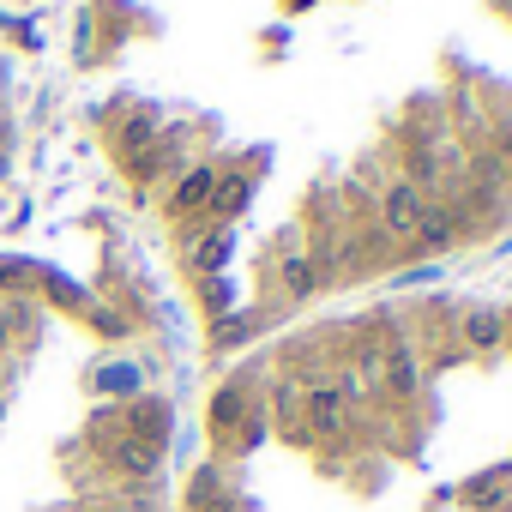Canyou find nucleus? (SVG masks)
<instances>
[{
	"label": "nucleus",
	"instance_id": "nucleus-1",
	"mask_svg": "<svg viewBox=\"0 0 512 512\" xmlns=\"http://www.w3.org/2000/svg\"><path fill=\"white\" fill-rule=\"evenodd\" d=\"M422 211H428V193L410 187L404 175H392V181L380 187V235H386V241H410L416 223H422Z\"/></svg>",
	"mask_w": 512,
	"mask_h": 512
},
{
	"label": "nucleus",
	"instance_id": "nucleus-2",
	"mask_svg": "<svg viewBox=\"0 0 512 512\" xmlns=\"http://www.w3.org/2000/svg\"><path fill=\"white\" fill-rule=\"evenodd\" d=\"M374 386H380L392 404H416V392H422V362H416V350H410L404 338L380 344V362H374Z\"/></svg>",
	"mask_w": 512,
	"mask_h": 512
},
{
	"label": "nucleus",
	"instance_id": "nucleus-3",
	"mask_svg": "<svg viewBox=\"0 0 512 512\" xmlns=\"http://www.w3.org/2000/svg\"><path fill=\"white\" fill-rule=\"evenodd\" d=\"M350 428V398L338 392V386H308V434H320V440H338Z\"/></svg>",
	"mask_w": 512,
	"mask_h": 512
},
{
	"label": "nucleus",
	"instance_id": "nucleus-4",
	"mask_svg": "<svg viewBox=\"0 0 512 512\" xmlns=\"http://www.w3.org/2000/svg\"><path fill=\"white\" fill-rule=\"evenodd\" d=\"M458 338H464V350L488 356V350H500V344H506V314H500V308H470V314H464V326H458Z\"/></svg>",
	"mask_w": 512,
	"mask_h": 512
},
{
	"label": "nucleus",
	"instance_id": "nucleus-5",
	"mask_svg": "<svg viewBox=\"0 0 512 512\" xmlns=\"http://www.w3.org/2000/svg\"><path fill=\"white\" fill-rule=\"evenodd\" d=\"M422 253H452L458 247V217L446 211V205H434L428 199V211H422V223H416V235H410Z\"/></svg>",
	"mask_w": 512,
	"mask_h": 512
},
{
	"label": "nucleus",
	"instance_id": "nucleus-6",
	"mask_svg": "<svg viewBox=\"0 0 512 512\" xmlns=\"http://www.w3.org/2000/svg\"><path fill=\"white\" fill-rule=\"evenodd\" d=\"M127 434H133V440H151V446H163V440H169V410H163L157 398H139V404L127 410Z\"/></svg>",
	"mask_w": 512,
	"mask_h": 512
},
{
	"label": "nucleus",
	"instance_id": "nucleus-7",
	"mask_svg": "<svg viewBox=\"0 0 512 512\" xmlns=\"http://www.w3.org/2000/svg\"><path fill=\"white\" fill-rule=\"evenodd\" d=\"M157 458H163V446L133 440V434H121V446H115V470H121V476H151V470H157Z\"/></svg>",
	"mask_w": 512,
	"mask_h": 512
},
{
	"label": "nucleus",
	"instance_id": "nucleus-8",
	"mask_svg": "<svg viewBox=\"0 0 512 512\" xmlns=\"http://www.w3.org/2000/svg\"><path fill=\"white\" fill-rule=\"evenodd\" d=\"M241 422H247V392L241 386H223L211 398V434H235Z\"/></svg>",
	"mask_w": 512,
	"mask_h": 512
},
{
	"label": "nucleus",
	"instance_id": "nucleus-9",
	"mask_svg": "<svg viewBox=\"0 0 512 512\" xmlns=\"http://www.w3.org/2000/svg\"><path fill=\"white\" fill-rule=\"evenodd\" d=\"M211 187H217L211 169H187V175L175 181V211H205V205H211Z\"/></svg>",
	"mask_w": 512,
	"mask_h": 512
},
{
	"label": "nucleus",
	"instance_id": "nucleus-10",
	"mask_svg": "<svg viewBox=\"0 0 512 512\" xmlns=\"http://www.w3.org/2000/svg\"><path fill=\"white\" fill-rule=\"evenodd\" d=\"M91 386H97L103 398H133V392H139V368H133V362H103V368L91 374Z\"/></svg>",
	"mask_w": 512,
	"mask_h": 512
},
{
	"label": "nucleus",
	"instance_id": "nucleus-11",
	"mask_svg": "<svg viewBox=\"0 0 512 512\" xmlns=\"http://www.w3.org/2000/svg\"><path fill=\"white\" fill-rule=\"evenodd\" d=\"M247 199H253V181H247V175H223V181L211 187V211H217V217L247 211Z\"/></svg>",
	"mask_w": 512,
	"mask_h": 512
},
{
	"label": "nucleus",
	"instance_id": "nucleus-12",
	"mask_svg": "<svg viewBox=\"0 0 512 512\" xmlns=\"http://www.w3.org/2000/svg\"><path fill=\"white\" fill-rule=\"evenodd\" d=\"M314 284H320V266L308 260V253H290V260H284V290H290L296 302H308Z\"/></svg>",
	"mask_w": 512,
	"mask_h": 512
},
{
	"label": "nucleus",
	"instance_id": "nucleus-13",
	"mask_svg": "<svg viewBox=\"0 0 512 512\" xmlns=\"http://www.w3.org/2000/svg\"><path fill=\"white\" fill-rule=\"evenodd\" d=\"M223 260H229V235H223V229H217V235H199V247H193V266H199V272H217Z\"/></svg>",
	"mask_w": 512,
	"mask_h": 512
},
{
	"label": "nucleus",
	"instance_id": "nucleus-14",
	"mask_svg": "<svg viewBox=\"0 0 512 512\" xmlns=\"http://www.w3.org/2000/svg\"><path fill=\"white\" fill-rule=\"evenodd\" d=\"M157 139V115H133L127 127H121V151H145Z\"/></svg>",
	"mask_w": 512,
	"mask_h": 512
},
{
	"label": "nucleus",
	"instance_id": "nucleus-15",
	"mask_svg": "<svg viewBox=\"0 0 512 512\" xmlns=\"http://www.w3.org/2000/svg\"><path fill=\"white\" fill-rule=\"evenodd\" d=\"M0 284H31V266L25 260H0Z\"/></svg>",
	"mask_w": 512,
	"mask_h": 512
},
{
	"label": "nucleus",
	"instance_id": "nucleus-16",
	"mask_svg": "<svg viewBox=\"0 0 512 512\" xmlns=\"http://www.w3.org/2000/svg\"><path fill=\"white\" fill-rule=\"evenodd\" d=\"M241 338H247V320H223L217 326V344H241Z\"/></svg>",
	"mask_w": 512,
	"mask_h": 512
},
{
	"label": "nucleus",
	"instance_id": "nucleus-17",
	"mask_svg": "<svg viewBox=\"0 0 512 512\" xmlns=\"http://www.w3.org/2000/svg\"><path fill=\"white\" fill-rule=\"evenodd\" d=\"M205 308L223 314V308H229V290H223V284H205Z\"/></svg>",
	"mask_w": 512,
	"mask_h": 512
},
{
	"label": "nucleus",
	"instance_id": "nucleus-18",
	"mask_svg": "<svg viewBox=\"0 0 512 512\" xmlns=\"http://www.w3.org/2000/svg\"><path fill=\"white\" fill-rule=\"evenodd\" d=\"M7 344H13V314L0 308V350H7Z\"/></svg>",
	"mask_w": 512,
	"mask_h": 512
},
{
	"label": "nucleus",
	"instance_id": "nucleus-19",
	"mask_svg": "<svg viewBox=\"0 0 512 512\" xmlns=\"http://www.w3.org/2000/svg\"><path fill=\"white\" fill-rule=\"evenodd\" d=\"M500 157H506V163H512V121H506V127H500Z\"/></svg>",
	"mask_w": 512,
	"mask_h": 512
},
{
	"label": "nucleus",
	"instance_id": "nucleus-20",
	"mask_svg": "<svg viewBox=\"0 0 512 512\" xmlns=\"http://www.w3.org/2000/svg\"><path fill=\"white\" fill-rule=\"evenodd\" d=\"M284 7H314V0H284Z\"/></svg>",
	"mask_w": 512,
	"mask_h": 512
},
{
	"label": "nucleus",
	"instance_id": "nucleus-21",
	"mask_svg": "<svg viewBox=\"0 0 512 512\" xmlns=\"http://www.w3.org/2000/svg\"><path fill=\"white\" fill-rule=\"evenodd\" d=\"M506 338H512V314H506Z\"/></svg>",
	"mask_w": 512,
	"mask_h": 512
}]
</instances>
